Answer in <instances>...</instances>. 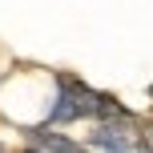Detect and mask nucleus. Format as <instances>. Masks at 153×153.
<instances>
[{
  "label": "nucleus",
  "instance_id": "obj_1",
  "mask_svg": "<svg viewBox=\"0 0 153 153\" xmlns=\"http://www.w3.org/2000/svg\"><path fill=\"white\" fill-rule=\"evenodd\" d=\"M56 85H61V97H56V105L48 109V121L53 125H65V121H81V117H93L97 113V93L89 89V85H81L76 76H56Z\"/></svg>",
  "mask_w": 153,
  "mask_h": 153
},
{
  "label": "nucleus",
  "instance_id": "obj_2",
  "mask_svg": "<svg viewBox=\"0 0 153 153\" xmlns=\"http://www.w3.org/2000/svg\"><path fill=\"white\" fill-rule=\"evenodd\" d=\"M93 145H97V149H105V153H133L129 133H125V129H117V125H101V129L93 133Z\"/></svg>",
  "mask_w": 153,
  "mask_h": 153
},
{
  "label": "nucleus",
  "instance_id": "obj_3",
  "mask_svg": "<svg viewBox=\"0 0 153 153\" xmlns=\"http://www.w3.org/2000/svg\"><path fill=\"white\" fill-rule=\"evenodd\" d=\"M28 137L36 141L40 149H48V153H81V145H76V141L61 137V133H48V129H32Z\"/></svg>",
  "mask_w": 153,
  "mask_h": 153
},
{
  "label": "nucleus",
  "instance_id": "obj_4",
  "mask_svg": "<svg viewBox=\"0 0 153 153\" xmlns=\"http://www.w3.org/2000/svg\"><path fill=\"white\" fill-rule=\"evenodd\" d=\"M145 149H149V153H153V129H149V133H145Z\"/></svg>",
  "mask_w": 153,
  "mask_h": 153
},
{
  "label": "nucleus",
  "instance_id": "obj_5",
  "mask_svg": "<svg viewBox=\"0 0 153 153\" xmlns=\"http://www.w3.org/2000/svg\"><path fill=\"white\" fill-rule=\"evenodd\" d=\"M0 153H4V145H0Z\"/></svg>",
  "mask_w": 153,
  "mask_h": 153
},
{
  "label": "nucleus",
  "instance_id": "obj_6",
  "mask_svg": "<svg viewBox=\"0 0 153 153\" xmlns=\"http://www.w3.org/2000/svg\"><path fill=\"white\" fill-rule=\"evenodd\" d=\"M28 153H36V149H28Z\"/></svg>",
  "mask_w": 153,
  "mask_h": 153
}]
</instances>
